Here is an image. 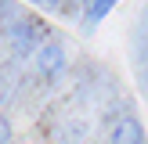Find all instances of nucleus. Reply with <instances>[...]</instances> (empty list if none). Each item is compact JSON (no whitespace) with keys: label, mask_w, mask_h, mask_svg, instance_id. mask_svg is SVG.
<instances>
[{"label":"nucleus","mask_w":148,"mask_h":144,"mask_svg":"<svg viewBox=\"0 0 148 144\" xmlns=\"http://www.w3.org/2000/svg\"><path fill=\"white\" fill-rule=\"evenodd\" d=\"M65 47L58 40H47V43H36V72H40L47 83H54L58 76L65 72Z\"/></svg>","instance_id":"f03ea898"},{"label":"nucleus","mask_w":148,"mask_h":144,"mask_svg":"<svg viewBox=\"0 0 148 144\" xmlns=\"http://www.w3.org/2000/svg\"><path fill=\"white\" fill-rule=\"evenodd\" d=\"M141 137H145L141 122L134 115H123V119H116L112 133H108V144H141Z\"/></svg>","instance_id":"7ed1b4c3"},{"label":"nucleus","mask_w":148,"mask_h":144,"mask_svg":"<svg viewBox=\"0 0 148 144\" xmlns=\"http://www.w3.org/2000/svg\"><path fill=\"white\" fill-rule=\"evenodd\" d=\"M0 144H11V122L0 115Z\"/></svg>","instance_id":"423d86ee"},{"label":"nucleus","mask_w":148,"mask_h":144,"mask_svg":"<svg viewBox=\"0 0 148 144\" xmlns=\"http://www.w3.org/2000/svg\"><path fill=\"white\" fill-rule=\"evenodd\" d=\"M40 40H43V25L36 18H11V22H7V43L14 47V54L36 50Z\"/></svg>","instance_id":"f257e3e1"},{"label":"nucleus","mask_w":148,"mask_h":144,"mask_svg":"<svg viewBox=\"0 0 148 144\" xmlns=\"http://www.w3.org/2000/svg\"><path fill=\"white\" fill-rule=\"evenodd\" d=\"M83 4H87V29H90V25H98L119 0H83Z\"/></svg>","instance_id":"20e7f679"},{"label":"nucleus","mask_w":148,"mask_h":144,"mask_svg":"<svg viewBox=\"0 0 148 144\" xmlns=\"http://www.w3.org/2000/svg\"><path fill=\"white\" fill-rule=\"evenodd\" d=\"M29 4H36V7H43V11H58V7H62L65 0H29Z\"/></svg>","instance_id":"39448f33"}]
</instances>
